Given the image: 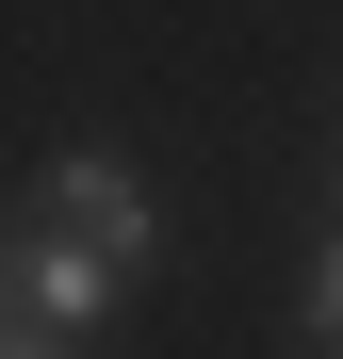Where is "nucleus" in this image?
Segmentation results:
<instances>
[{
    "label": "nucleus",
    "mask_w": 343,
    "mask_h": 359,
    "mask_svg": "<svg viewBox=\"0 0 343 359\" xmlns=\"http://www.w3.org/2000/svg\"><path fill=\"white\" fill-rule=\"evenodd\" d=\"M49 212H66L114 278H147V245H163V229H147V180L114 163V147H66V163H49Z\"/></svg>",
    "instance_id": "nucleus-2"
},
{
    "label": "nucleus",
    "mask_w": 343,
    "mask_h": 359,
    "mask_svg": "<svg viewBox=\"0 0 343 359\" xmlns=\"http://www.w3.org/2000/svg\"><path fill=\"white\" fill-rule=\"evenodd\" d=\"M0 343H17V294H0Z\"/></svg>",
    "instance_id": "nucleus-4"
},
{
    "label": "nucleus",
    "mask_w": 343,
    "mask_h": 359,
    "mask_svg": "<svg viewBox=\"0 0 343 359\" xmlns=\"http://www.w3.org/2000/svg\"><path fill=\"white\" fill-rule=\"evenodd\" d=\"M0 294H17V343H82V327L114 311V262L49 212V229H17V245H0Z\"/></svg>",
    "instance_id": "nucleus-1"
},
{
    "label": "nucleus",
    "mask_w": 343,
    "mask_h": 359,
    "mask_svg": "<svg viewBox=\"0 0 343 359\" xmlns=\"http://www.w3.org/2000/svg\"><path fill=\"white\" fill-rule=\"evenodd\" d=\"M311 327H327V343H343V245H327V278H311Z\"/></svg>",
    "instance_id": "nucleus-3"
}]
</instances>
